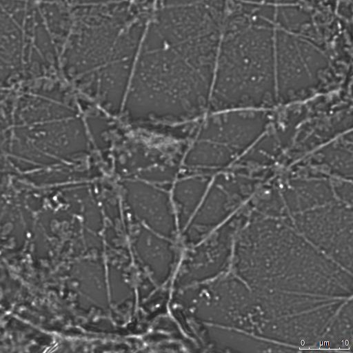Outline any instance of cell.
Instances as JSON below:
<instances>
[{
	"instance_id": "1",
	"label": "cell",
	"mask_w": 353,
	"mask_h": 353,
	"mask_svg": "<svg viewBox=\"0 0 353 353\" xmlns=\"http://www.w3.org/2000/svg\"><path fill=\"white\" fill-rule=\"evenodd\" d=\"M225 1H163L150 21L132 74L133 118L177 123L209 108Z\"/></svg>"
},
{
	"instance_id": "2",
	"label": "cell",
	"mask_w": 353,
	"mask_h": 353,
	"mask_svg": "<svg viewBox=\"0 0 353 353\" xmlns=\"http://www.w3.org/2000/svg\"><path fill=\"white\" fill-rule=\"evenodd\" d=\"M273 6L226 2L209 110H263L278 101Z\"/></svg>"
},
{
	"instance_id": "3",
	"label": "cell",
	"mask_w": 353,
	"mask_h": 353,
	"mask_svg": "<svg viewBox=\"0 0 353 353\" xmlns=\"http://www.w3.org/2000/svg\"><path fill=\"white\" fill-rule=\"evenodd\" d=\"M274 26L278 101L308 98L325 83L331 70L327 53L312 35L311 15L300 7L281 8L276 13Z\"/></svg>"
},
{
	"instance_id": "4",
	"label": "cell",
	"mask_w": 353,
	"mask_h": 353,
	"mask_svg": "<svg viewBox=\"0 0 353 353\" xmlns=\"http://www.w3.org/2000/svg\"><path fill=\"white\" fill-rule=\"evenodd\" d=\"M203 122L184 165L193 170H213L230 164L265 132L270 120L263 110L216 112Z\"/></svg>"
}]
</instances>
